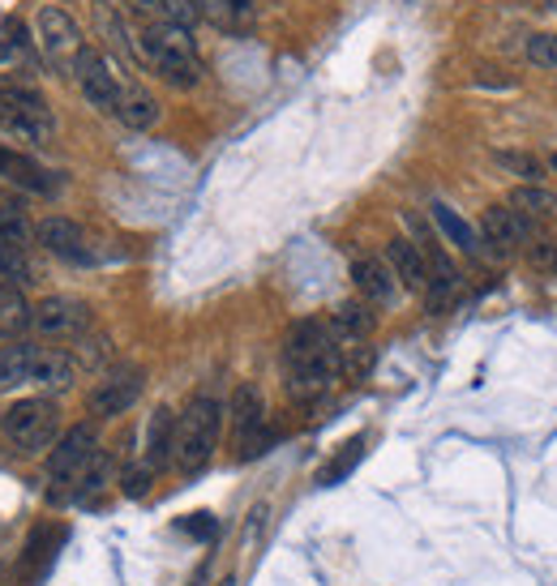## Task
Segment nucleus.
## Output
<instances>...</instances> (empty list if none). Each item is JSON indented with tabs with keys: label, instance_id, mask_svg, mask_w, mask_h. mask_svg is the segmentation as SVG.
I'll use <instances>...</instances> for the list:
<instances>
[{
	"label": "nucleus",
	"instance_id": "obj_1",
	"mask_svg": "<svg viewBox=\"0 0 557 586\" xmlns=\"http://www.w3.org/2000/svg\"><path fill=\"white\" fill-rule=\"evenodd\" d=\"M283 373H287V394L301 402L330 390V382L339 377V347L330 339V325L321 321L292 325L287 347H283Z\"/></svg>",
	"mask_w": 557,
	"mask_h": 586
},
{
	"label": "nucleus",
	"instance_id": "obj_2",
	"mask_svg": "<svg viewBox=\"0 0 557 586\" xmlns=\"http://www.w3.org/2000/svg\"><path fill=\"white\" fill-rule=\"evenodd\" d=\"M138 56H142L151 69H160L172 86H194V81L201 78L198 47H194L185 26H172V22H151V26H142Z\"/></svg>",
	"mask_w": 557,
	"mask_h": 586
},
{
	"label": "nucleus",
	"instance_id": "obj_3",
	"mask_svg": "<svg viewBox=\"0 0 557 586\" xmlns=\"http://www.w3.org/2000/svg\"><path fill=\"white\" fill-rule=\"evenodd\" d=\"M219 429H223V407L219 398H194L185 407V416L176 420V450H172V463L185 471V475H198L215 445H219Z\"/></svg>",
	"mask_w": 557,
	"mask_h": 586
},
{
	"label": "nucleus",
	"instance_id": "obj_4",
	"mask_svg": "<svg viewBox=\"0 0 557 586\" xmlns=\"http://www.w3.org/2000/svg\"><path fill=\"white\" fill-rule=\"evenodd\" d=\"M95 454H99V432H95V424H78V429L65 432L52 445V458H47V497L52 501L78 497L81 475H86Z\"/></svg>",
	"mask_w": 557,
	"mask_h": 586
},
{
	"label": "nucleus",
	"instance_id": "obj_5",
	"mask_svg": "<svg viewBox=\"0 0 557 586\" xmlns=\"http://www.w3.org/2000/svg\"><path fill=\"white\" fill-rule=\"evenodd\" d=\"M0 429L4 436L18 445V450H26V454H40V450H52L61 436V411H56V402L52 398H22V402H13L4 416H0Z\"/></svg>",
	"mask_w": 557,
	"mask_h": 586
},
{
	"label": "nucleus",
	"instance_id": "obj_6",
	"mask_svg": "<svg viewBox=\"0 0 557 586\" xmlns=\"http://www.w3.org/2000/svg\"><path fill=\"white\" fill-rule=\"evenodd\" d=\"M0 129L22 137V142H43L52 133V117H47L40 95L18 90V86H0Z\"/></svg>",
	"mask_w": 557,
	"mask_h": 586
},
{
	"label": "nucleus",
	"instance_id": "obj_7",
	"mask_svg": "<svg viewBox=\"0 0 557 586\" xmlns=\"http://www.w3.org/2000/svg\"><path fill=\"white\" fill-rule=\"evenodd\" d=\"M31 330L56 343V339H81L90 330V309L81 300H69V296H47L31 309Z\"/></svg>",
	"mask_w": 557,
	"mask_h": 586
},
{
	"label": "nucleus",
	"instance_id": "obj_8",
	"mask_svg": "<svg viewBox=\"0 0 557 586\" xmlns=\"http://www.w3.org/2000/svg\"><path fill=\"white\" fill-rule=\"evenodd\" d=\"M232 429H237L244 458H253V454H262V445H271L266 407H262V394L253 390V386H237V394H232Z\"/></svg>",
	"mask_w": 557,
	"mask_h": 586
},
{
	"label": "nucleus",
	"instance_id": "obj_9",
	"mask_svg": "<svg viewBox=\"0 0 557 586\" xmlns=\"http://www.w3.org/2000/svg\"><path fill=\"white\" fill-rule=\"evenodd\" d=\"M138 398H142V373L138 368H117L90 390V416H99V420L124 416Z\"/></svg>",
	"mask_w": 557,
	"mask_h": 586
},
{
	"label": "nucleus",
	"instance_id": "obj_10",
	"mask_svg": "<svg viewBox=\"0 0 557 586\" xmlns=\"http://www.w3.org/2000/svg\"><path fill=\"white\" fill-rule=\"evenodd\" d=\"M74 78H78L81 95H86L95 108H103V112H117V99H120L117 74L108 69V60H103L95 47H81V52H78V60H74Z\"/></svg>",
	"mask_w": 557,
	"mask_h": 586
},
{
	"label": "nucleus",
	"instance_id": "obj_11",
	"mask_svg": "<svg viewBox=\"0 0 557 586\" xmlns=\"http://www.w3.org/2000/svg\"><path fill=\"white\" fill-rule=\"evenodd\" d=\"M40 43L52 65H74L81 52L78 26H74V18L61 13V9H43L40 13Z\"/></svg>",
	"mask_w": 557,
	"mask_h": 586
},
{
	"label": "nucleus",
	"instance_id": "obj_12",
	"mask_svg": "<svg viewBox=\"0 0 557 586\" xmlns=\"http://www.w3.org/2000/svg\"><path fill=\"white\" fill-rule=\"evenodd\" d=\"M40 244L47 253H56V257H65V262H90V248H86V235L74 219H61V214H52V219H43L40 228Z\"/></svg>",
	"mask_w": 557,
	"mask_h": 586
},
{
	"label": "nucleus",
	"instance_id": "obj_13",
	"mask_svg": "<svg viewBox=\"0 0 557 586\" xmlns=\"http://www.w3.org/2000/svg\"><path fill=\"white\" fill-rule=\"evenodd\" d=\"M74 377H78L74 355L61 352V347H35V360H31V382H35V386L61 394L74 386Z\"/></svg>",
	"mask_w": 557,
	"mask_h": 586
},
{
	"label": "nucleus",
	"instance_id": "obj_14",
	"mask_svg": "<svg viewBox=\"0 0 557 586\" xmlns=\"http://www.w3.org/2000/svg\"><path fill=\"white\" fill-rule=\"evenodd\" d=\"M480 232H484V240H489L498 253H515L518 244H523V235H527V223H523V214H518V210L489 206V210H484V219H480Z\"/></svg>",
	"mask_w": 557,
	"mask_h": 586
},
{
	"label": "nucleus",
	"instance_id": "obj_15",
	"mask_svg": "<svg viewBox=\"0 0 557 586\" xmlns=\"http://www.w3.org/2000/svg\"><path fill=\"white\" fill-rule=\"evenodd\" d=\"M386 262H391V274H395L403 287H412V291L429 287V266H425L421 244H412V240H391V244H386Z\"/></svg>",
	"mask_w": 557,
	"mask_h": 586
},
{
	"label": "nucleus",
	"instance_id": "obj_16",
	"mask_svg": "<svg viewBox=\"0 0 557 586\" xmlns=\"http://www.w3.org/2000/svg\"><path fill=\"white\" fill-rule=\"evenodd\" d=\"M0 180L4 185H13V189H22V194H52V180H47V172H43L35 158L18 155V151H0Z\"/></svg>",
	"mask_w": 557,
	"mask_h": 586
},
{
	"label": "nucleus",
	"instance_id": "obj_17",
	"mask_svg": "<svg viewBox=\"0 0 557 586\" xmlns=\"http://www.w3.org/2000/svg\"><path fill=\"white\" fill-rule=\"evenodd\" d=\"M373 325H378L373 305L348 300V305H339L335 317H330V339H335V343H364V339L373 334Z\"/></svg>",
	"mask_w": 557,
	"mask_h": 586
},
{
	"label": "nucleus",
	"instance_id": "obj_18",
	"mask_svg": "<svg viewBox=\"0 0 557 586\" xmlns=\"http://www.w3.org/2000/svg\"><path fill=\"white\" fill-rule=\"evenodd\" d=\"M352 283H357L364 305H391L395 300V274L386 270L382 262H373V257L352 262Z\"/></svg>",
	"mask_w": 557,
	"mask_h": 586
},
{
	"label": "nucleus",
	"instance_id": "obj_19",
	"mask_svg": "<svg viewBox=\"0 0 557 586\" xmlns=\"http://www.w3.org/2000/svg\"><path fill=\"white\" fill-rule=\"evenodd\" d=\"M117 117L124 120L129 129H155V124H160V103H155V95H151V90L129 86V90H120Z\"/></svg>",
	"mask_w": 557,
	"mask_h": 586
},
{
	"label": "nucleus",
	"instance_id": "obj_20",
	"mask_svg": "<svg viewBox=\"0 0 557 586\" xmlns=\"http://www.w3.org/2000/svg\"><path fill=\"white\" fill-rule=\"evenodd\" d=\"M172 450H176V416L160 407L155 416H151V429H146V463L160 471L172 463Z\"/></svg>",
	"mask_w": 557,
	"mask_h": 586
},
{
	"label": "nucleus",
	"instance_id": "obj_21",
	"mask_svg": "<svg viewBox=\"0 0 557 586\" xmlns=\"http://www.w3.org/2000/svg\"><path fill=\"white\" fill-rule=\"evenodd\" d=\"M31 360H35V347L31 343H13L0 352V394L18 390L31 382Z\"/></svg>",
	"mask_w": 557,
	"mask_h": 586
},
{
	"label": "nucleus",
	"instance_id": "obj_22",
	"mask_svg": "<svg viewBox=\"0 0 557 586\" xmlns=\"http://www.w3.org/2000/svg\"><path fill=\"white\" fill-rule=\"evenodd\" d=\"M198 9L219 31H244L253 22V0H201Z\"/></svg>",
	"mask_w": 557,
	"mask_h": 586
},
{
	"label": "nucleus",
	"instance_id": "obj_23",
	"mask_svg": "<svg viewBox=\"0 0 557 586\" xmlns=\"http://www.w3.org/2000/svg\"><path fill=\"white\" fill-rule=\"evenodd\" d=\"M31 325V305H26V296L9 283V287H0V339H13V334H22Z\"/></svg>",
	"mask_w": 557,
	"mask_h": 586
},
{
	"label": "nucleus",
	"instance_id": "obj_24",
	"mask_svg": "<svg viewBox=\"0 0 557 586\" xmlns=\"http://www.w3.org/2000/svg\"><path fill=\"white\" fill-rule=\"evenodd\" d=\"M95 31L108 47H117L120 56H129V35H124V22H120L117 4L112 0H95Z\"/></svg>",
	"mask_w": 557,
	"mask_h": 586
},
{
	"label": "nucleus",
	"instance_id": "obj_25",
	"mask_svg": "<svg viewBox=\"0 0 557 586\" xmlns=\"http://www.w3.org/2000/svg\"><path fill=\"white\" fill-rule=\"evenodd\" d=\"M511 206H515L518 214H532V219H549L557 214V194H549L545 185H523L511 194Z\"/></svg>",
	"mask_w": 557,
	"mask_h": 586
},
{
	"label": "nucleus",
	"instance_id": "obj_26",
	"mask_svg": "<svg viewBox=\"0 0 557 586\" xmlns=\"http://www.w3.org/2000/svg\"><path fill=\"white\" fill-rule=\"evenodd\" d=\"M112 484V458L99 450L95 458H90V467H86V475H81V484H78V501H95L103 488Z\"/></svg>",
	"mask_w": 557,
	"mask_h": 586
},
{
	"label": "nucleus",
	"instance_id": "obj_27",
	"mask_svg": "<svg viewBox=\"0 0 557 586\" xmlns=\"http://www.w3.org/2000/svg\"><path fill=\"white\" fill-rule=\"evenodd\" d=\"M434 219H438V228L446 235H450V244H459V248H463V253H477L480 244H477V232H472V228H468V223H463V219H459V214H455V210H450V206H434Z\"/></svg>",
	"mask_w": 557,
	"mask_h": 586
},
{
	"label": "nucleus",
	"instance_id": "obj_28",
	"mask_svg": "<svg viewBox=\"0 0 557 586\" xmlns=\"http://www.w3.org/2000/svg\"><path fill=\"white\" fill-rule=\"evenodd\" d=\"M335 347H339V373L343 377L360 382L373 368V347H364V343H335Z\"/></svg>",
	"mask_w": 557,
	"mask_h": 586
},
{
	"label": "nucleus",
	"instance_id": "obj_29",
	"mask_svg": "<svg viewBox=\"0 0 557 586\" xmlns=\"http://www.w3.org/2000/svg\"><path fill=\"white\" fill-rule=\"evenodd\" d=\"M498 163H502L506 172L523 176L527 185H540V180H545V163H540L536 155H523V151H498Z\"/></svg>",
	"mask_w": 557,
	"mask_h": 586
},
{
	"label": "nucleus",
	"instance_id": "obj_30",
	"mask_svg": "<svg viewBox=\"0 0 557 586\" xmlns=\"http://www.w3.org/2000/svg\"><path fill=\"white\" fill-rule=\"evenodd\" d=\"M151 484H155V467H151L146 458H142V463H133V467H124V475H120V493H124V497H133V501H138V497H146V493H151Z\"/></svg>",
	"mask_w": 557,
	"mask_h": 586
},
{
	"label": "nucleus",
	"instance_id": "obj_31",
	"mask_svg": "<svg viewBox=\"0 0 557 586\" xmlns=\"http://www.w3.org/2000/svg\"><path fill=\"white\" fill-rule=\"evenodd\" d=\"M112 360V343L103 339V334H95V339H81L78 355H74V364L78 368H103Z\"/></svg>",
	"mask_w": 557,
	"mask_h": 586
},
{
	"label": "nucleus",
	"instance_id": "obj_32",
	"mask_svg": "<svg viewBox=\"0 0 557 586\" xmlns=\"http://www.w3.org/2000/svg\"><path fill=\"white\" fill-rule=\"evenodd\" d=\"M360 450H364V441H360V436H357V441H348V445H343V454H339L330 467L321 471V484H339V479H343V475H348V471L360 463Z\"/></svg>",
	"mask_w": 557,
	"mask_h": 586
},
{
	"label": "nucleus",
	"instance_id": "obj_33",
	"mask_svg": "<svg viewBox=\"0 0 557 586\" xmlns=\"http://www.w3.org/2000/svg\"><path fill=\"white\" fill-rule=\"evenodd\" d=\"M26 235H31L26 219H22L18 210L0 206V240H4V244H18V248H26Z\"/></svg>",
	"mask_w": 557,
	"mask_h": 586
},
{
	"label": "nucleus",
	"instance_id": "obj_34",
	"mask_svg": "<svg viewBox=\"0 0 557 586\" xmlns=\"http://www.w3.org/2000/svg\"><path fill=\"white\" fill-rule=\"evenodd\" d=\"M163 18L172 22V26H194L201 18V9H198V0H163Z\"/></svg>",
	"mask_w": 557,
	"mask_h": 586
},
{
	"label": "nucleus",
	"instance_id": "obj_35",
	"mask_svg": "<svg viewBox=\"0 0 557 586\" xmlns=\"http://www.w3.org/2000/svg\"><path fill=\"white\" fill-rule=\"evenodd\" d=\"M26 248H18V244H4L0 240V278H26Z\"/></svg>",
	"mask_w": 557,
	"mask_h": 586
},
{
	"label": "nucleus",
	"instance_id": "obj_36",
	"mask_svg": "<svg viewBox=\"0 0 557 586\" xmlns=\"http://www.w3.org/2000/svg\"><path fill=\"white\" fill-rule=\"evenodd\" d=\"M527 56L536 65H545V69H557V35H536V40L527 43Z\"/></svg>",
	"mask_w": 557,
	"mask_h": 586
},
{
	"label": "nucleus",
	"instance_id": "obj_37",
	"mask_svg": "<svg viewBox=\"0 0 557 586\" xmlns=\"http://www.w3.org/2000/svg\"><path fill=\"white\" fill-rule=\"evenodd\" d=\"M181 531H185V535H194V540H215L219 522H215L210 513H189V518H181Z\"/></svg>",
	"mask_w": 557,
	"mask_h": 586
},
{
	"label": "nucleus",
	"instance_id": "obj_38",
	"mask_svg": "<svg viewBox=\"0 0 557 586\" xmlns=\"http://www.w3.org/2000/svg\"><path fill=\"white\" fill-rule=\"evenodd\" d=\"M124 4H129V13H138L146 26H151V22H167V18H163V0H124Z\"/></svg>",
	"mask_w": 557,
	"mask_h": 586
},
{
	"label": "nucleus",
	"instance_id": "obj_39",
	"mask_svg": "<svg viewBox=\"0 0 557 586\" xmlns=\"http://www.w3.org/2000/svg\"><path fill=\"white\" fill-rule=\"evenodd\" d=\"M532 266L557 274V244H540V248H532Z\"/></svg>",
	"mask_w": 557,
	"mask_h": 586
},
{
	"label": "nucleus",
	"instance_id": "obj_40",
	"mask_svg": "<svg viewBox=\"0 0 557 586\" xmlns=\"http://www.w3.org/2000/svg\"><path fill=\"white\" fill-rule=\"evenodd\" d=\"M219 586H237V583H232V578H223V583H219Z\"/></svg>",
	"mask_w": 557,
	"mask_h": 586
}]
</instances>
